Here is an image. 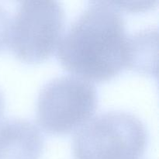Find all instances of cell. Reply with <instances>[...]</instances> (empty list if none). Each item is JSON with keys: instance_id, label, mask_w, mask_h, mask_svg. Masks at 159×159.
<instances>
[{"instance_id": "2", "label": "cell", "mask_w": 159, "mask_h": 159, "mask_svg": "<svg viewBox=\"0 0 159 159\" xmlns=\"http://www.w3.org/2000/svg\"><path fill=\"white\" fill-rule=\"evenodd\" d=\"M148 143L144 123L128 112L99 113L73 137L74 159H138Z\"/></svg>"}, {"instance_id": "3", "label": "cell", "mask_w": 159, "mask_h": 159, "mask_svg": "<svg viewBox=\"0 0 159 159\" xmlns=\"http://www.w3.org/2000/svg\"><path fill=\"white\" fill-rule=\"evenodd\" d=\"M98 105L94 84L73 75H64L47 82L37 101V121L46 132L63 134L82 127Z\"/></svg>"}, {"instance_id": "6", "label": "cell", "mask_w": 159, "mask_h": 159, "mask_svg": "<svg viewBox=\"0 0 159 159\" xmlns=\"http://www.w3.org/2000/svg\"><path fill=\"white\" fill-rule=\"evenodd\" d=\"M157 28H148L128 35L127 68L157 75Z\"/></svg>"}, {"instance_id": "5", "label": "cell", "mask_w": 159, "mask_h": 159, "mask_svg": "<svg viewBox=\"0 0 159 159\" xmlns=\"http://www.w3.org/2000/svg\"><path fill=\"white\" fill-rule=\"evenodd\" d=\"M43 146V134L30 120L9 118L0 123V159H39Z\"/></svg>"}, {"instance_id": "8", "label": "cell", "mask_w": 159, "mask_h": 159, "mask_svg": "<svg viewBox=\"0 0 159 159\" xmlns=\"http://www.w3.org/2000/svg\"><path fill=\"white\" fill-rule=\"evenodd\" d=\"M5 110V99L4 96H3L2 92L0 89V120H1L2 116L3 113H4Z\"/></svg>"}, {"instance_id": "4", "label": "cell", "mask_w": 159, "mask_h": 159, "mask_svg": "<svg viewBox=\"0 0 159 159\" xmlns=\"http://www.w3.org/2000/svg\"><path fill=\"white\" fill-rule=\"evenodd\" d=\"M65 11L51 0L20 2L11 18L8 45L16 57L37 63L51 57L63 34Z\"/></svg>"}, {"instance_id": "7", "label": "cell", "mask_w": 159, "mask_h": 159, "mask_svg": "<svg viewBox=\"0 0 159 159\" xmlns=\"http://www.w3.org/2000/svg\"><path fill=\"white\" fill-rule=\"evenodd\" d=\"M11 16L9 12L0 5V51L4 50L9 43Z\"/></svg>"}, {"instance_id": "1", "label": "cell", "mask_w": 159, "mask_h": 159, "mask_svg": "<svg viewBox=\"0 0 159 159\" xmlns=\"http://www.w3.org/2000/svg\"><path fill=\"white\" fill-rule=\"evenodd\" d=\"M57 57L88 81L110 80L127 68L128 35L120 9L112 2H89L62 35Z\"/></svg>"}]
</instances>
